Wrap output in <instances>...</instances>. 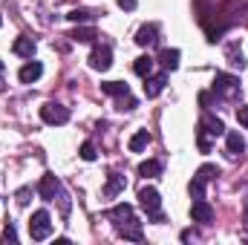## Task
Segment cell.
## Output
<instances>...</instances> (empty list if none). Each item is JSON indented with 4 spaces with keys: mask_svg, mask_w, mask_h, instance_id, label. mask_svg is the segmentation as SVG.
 Here are the masks:
<instances>
[{
    "mask_svg": "<svg viewBox=\"0 0 248 245\" xmlns=\"http://www.w3.org/2000/svg\"><path fill=\"white\" fill-rule=\"evenodd\" d=\"M222 133H225L222 119H217V116H202L199 130H196V144H199V150L208 153V150H211V138H217V136H222Z\"/></svg>",
    "mask_w": 248,
    "mask_h": 245,
    "instance_id": "1",
    "label": "cell"
},
{
    "mask_svg": "<svg viewBox=\"0 0 248 245\" xmlns=\"http://www.w3.org/2000/svg\"><path fill=\"white\" fill-rule=\"evenodd\" d=\"M139 205L147 211V219H153V222H162L165 216H162V196H159V190L156 187H141L139 190Z\"/></svg>",
    "mask_w": 248,
    "mask_h": 245,
    "instance_id": "2",
    "label": "cell"
},
{
    "mask_svg": "<svg viewBox=\"0 0 248 245\" xmlns=\"http://www.w3.org/2000/svg\"><path fill=\"white\" fill-rule=\"evenodd\" d=\"M52 234V216L46 214V211H35L32 214V219H29V237L32 240H46Z\"/></svg>",
    "mask_w": 248,
    "mask_h": 245,
    "instance_id": "3",
    "label": "cell"
},
{
    "mask_svg": "<svg viewBox=\"0 0 248 245\" xmlns=\"http://www.w3.org/2000/svg\"><path fill=\"white\" fill-rule=\"evenodd\" d=\"M214 92L222 95V98H237V95H240V78H237V75H228V72H217V78H214Z\"/></svg>",
    "mask_w": 248,
    "mask_h": 245,
    "instance_id": "4",
    "label": "cell"
},
{
    "mask_svg": "<svg viewBox=\"0 0 248 245\" xmlns=\"http://www.w3.org/2000/svg\"><path fill=\"white\" fill-rule=\"evenodd\" d=\"M41 119L46 124H66L69 122V110L63 104H58V101H46L41 107Z\"/></svg>",
    "mask_w": 248,
    "mask_h": 245,
    "instance_id": "5",
    "label": "cell"
},
{
    "mask_svg": "<svg viewBox=\"0 0 248 245\" xmlns=\"http://www.w3.org/2000/svg\"><path fill=\"white\" fill-rule=\"evenodd\" d=\"M38 193H41V199H46V202H55V196H61V179L55 176V173H44V179L38 184Z\"/></svg>",
    "mask_w": 248,
    "mask_h": 245,
    "instance_id": "6",
    "label": "cell"
},
{
    "mask_svg": "<svg viewBox=\"0 0 248 245\" xmlns=\"http://www.w3.org/2000/svg\"><path fill=\"white\" fill-rule=\"evenodd\" d=\"M116 231H119V237L130 240V243H141V240H144V234H141V222H139L136 216H130V219L119 222V225H116Z\"/></svg>",
    "mask_w": 248,
    "mask_h": 245,
    "instance_id": "7",
    "label": "cell"
},
{
    "mask_svg": "<svg viewBox=\"0 0 248 245\" xmlns=\"http://www.w3.org/2000/svg\"><path fill=\"white\" fill-rule=\"evenodd\" d=\"M190 219L199 222V225H211V222H214V208H211L205 199H193V205H190Z\"/></svg>",
    "mask_w": 248,
    "mask_h": 245,
    "instance_id": "8",
    "label": "cell"
},
{
    "mask_svg": "<svg viewBox=\"0 0 248 245\" xmlns=\"http://www.w3.org/2000/svg\"><path fill=\"white\" fill-rule=\"evenodd\" d=\"M90 66L93 69H98V72H104V69H110L113 66V49L104 44V46H95L93 49V55H90Z\"/></svg>",
    "mask_w": 248,
    "mask_h": 245,
    "instance_id": "9",
    "label": "cell"
},
{
    "mask_svg": "<svg viewBox=\"0 0 248 245\" xmlns=\"http://www.w3.org/2000/svg\"><path fill=\"white\" fill-rule=\"evenodd\" d=\"M246 138H243V133L240 130H231V133H225V150H228V156H243L246 153Z\"/></svg>",
    "mask_w": 248,
    "mask_h": 245,
    "instance_id": "10",
    "label": "cell"
},
{
    "mask_svg": "<svg viewBox=\"0 0 248 245\" xmlns=\"http://www.w3.org/2000/svg\"><path fill=\"white\" fill-rule=\"evenodd\" d=\"M41 75H44V66H41V61H32V58H29V63H23L20 72H17L20 84H35Z\"/></svg>",
    "mask_w": 248,
    "mask_h": 245,
    "instance_id": "11",
    "label": "cell"
},
{
    "mask_svg": "<svg viewBox=\"0 0 248 245\" xmlns=\"http://www.w3.org/2000/svg\"><path fill=\"white\" fill-rule=\"evenodd\" d=\"M165 84H168V75H147V78H144V95H147V98L162 95Z\"/></svg>",
    "mask_w": 248,
    "mask_h": 245,
    "instance_id": "12",
    "label": "cell"
},
{
    "mask_svg": "<svg viewBox=\"0 0 248 245\" xmlns=\"http://www.w3.org/2000/svg\"><path fill=\"white\" fill-rule=\"evenodd\" d=\"M156 35H159V26H156V23H147V26H141V29L136 32V44H139V46H150V44L159 41Z\"/></svg>",
    "mask_w": 248,
    "mask_h": 245,
    "instance_id": "13",
    "label": "cell"
},
{
    "mask_svg": "<svg viewBox=\"0 0 248 245\" xmlns=\"http://www.w3.org/2000/svg\"><path fill=\"white\" fill-rule=\"evenodd\" d=\"M101 92H107V95H113V98H127L130 95V87L124 84V81H107V84H101Z\"/></svg>",
    "mask_w": 248,
    "mask_h": 245,
    "instance_id": "14",
    "label": "cell"
},
{
    "mask_svg": "<svg viewBox=\"0 0 248 245\" xmlns=\"http://www.w3.org/2000/svg\"><path fill=\"white\" fill-rule=\"evenodd\" d=\"M179 58H182V52H179V49H162V52H159V63H162L168 72L179 69Z\"/></svg>",
    "mask_w": 248,
    "mask_h": 245,
    "instance_id": "15",
    "label": "cell"
},
{
    "mask_svg": "<svg viewBox=\"0 0 248 245\" xmlns=\"http://www.w3.org/2000/svg\"><path fill=\"white\" fill-rule=\"evenodd\" d=\"M124 176L122 173H110V179H107V184H104V196H107V199H113V196H119V193H122L124 190Z\"/></svg>",
    "mask_w": 248,
    "mask_h": 245,
    "instance_id": "16",
    "label": "cell"
},
{
    "mask_svg": "<svg viewBox=\"0 0 248 245\" xmlns=\"http://www.w3.org/2000/svg\"><path fill=\"white\" fill-rule=\"evenodd\" d=\"M69 38H72V41H78V44H93V41L98 38V32H95L93 26H75Z\"/></svg>",
    "mask_w": 248,
    "mask_h": 245,
    "instance_id": "17",
    "label": "cell"
},
{
    "mask_svg": "<svg viewBox=\"0 0 248 245\" xmlns=\"http://www.w3.org/2000/svg\"><path fill=\"white\" fill-rule=\"evenodd\" d=\"M12 49H15V55H20V58H32V55H35V41H32V38H17V41L12 44Z\"/></svg>",
    "mask_w": 248,
    "mask_h": 245,
    "instance_id": "18",
    "label": "cell"
},
{
    "mask_svg": "<svg viewBox=\"0 0 248 245\" xmlns=\"http://www.w3.org/2000/svg\"><path fill=\"white\" fill-rule=\"evenodd\" d=\"M162 173V162H156V159H147V162H141L139 165V176H159Z\"/></svg>",
    "mask_w": 248,
    "mask_h": 245,
    "instance_id": "19",
    "label": "cell"
},
{
    "mask_svg": "<svg viewBox=\"0 0 248 245\" xmlns=\"http://www.w3.org/2000/svg\"><path fill=\"white\" fill-rule=\"evenodd\" d=\"M133 72H136V75H141V78H147V75L153 72V58H150V55L136 58V63H133Z\"/></svg>",
    "mask_w": 248,
    "mask_h": 245,
    "instance_id": "20",
    "label": "cell"
},
{
    "mask_svg": "<svg viewBox=\"0 0 248 245\" xmlns=\"http://www.w3.org/2000/svg\"><path fill=\"white\" fill-rule=\"evenodd\" d=\"M147 144H150V133H147V130H139V133H136V136L130 138V150H133V153L144 150Z\"/></svg>",
    "mask_w": 248,
    "mask_h": 245,
    "instance_id": "21",
    "label": "cell"
},
{
    "mask_svg": "<svg viewBox=\"0 0 248 245\" xmlns=\"http://www.w3.org/2000/svg\"><path fill=\"white\" fill-rule=\"evenodd\" d=\"M219 176V168L217 165H202L199 170H196V179H202V182H211V179H217Z\"/></svg>",
    "mask_w": 248,
    "mask_h": 245,
    "instance_id": "22",
    "label": "cell"
},
{
    "mask_svg": "<svg viewBox=\"0 0 248 245\" xmlns=\"http://www.w3.org/2000/svg\"><path fill=\"white\" fill-rule=\"evenodd\" d=\"M187 190H190V196H193V199H205V182H202V179H196V176H193V182L187 184Z\"/></svg>",
    "mask_w": 248,
    "mask_h": 245,
    "instance_id": "23",
    "label": "cell"
},
{
    "mask_svg": "<svg viewBox=\"0 0 248 245\" xmlns=\"http://www.w3.org/2000/svg\"><path fill=\"white\" fill-rule=\"evenodd\" d=\"M66 17H69V20H72V23H87V20H90V17H93V15H90V12H87V9H72V12H69V15H66Z\"/></svg>",
    "mask_w": 248,
    "mask_h": 245,
    "instance_id": "24",
    "label": "cell"
},
{
    "mask_svg": "<svg viewBox=\"0 0 248 245\" xmlns=\"http://www.w3.org/2000/svg\"><path fill=\"white\" fill-rule=\"evenodd\" d=\"M95 156H98V153H95V144H93V141H84V144H81V159H84V162H95Z\"/></svg>",
    "mask_w": 248,
    "mask_h": 245,
    "instance_id": "25",
    "label": "cell"
},
{
    "mask_svg": "<svg viewBox=\"0 0 248 245\" xmlns=\"http://www.w3.org/2000/svg\"><path fill=\"white\" fill-rule=\"evenodd\" d=\"M228 61H231V66H237V69H243V66H246L243 52H237V49H228Z\"/></svg>",
    "mask_w": 248,
    "mask_h": 245,
    "instance_id": "26",
    "label": "cell"
},
{
    "mask_svg": "<svg viewBox=\"0 0 248 245\" xmlns=\"http://www.w3.org/2000/svg\"><path fill=\"white\" fill-rule=\"evenodd\" d=\"M29 196H32V187H20L17 193H15V199H17V205L23 208V205H29Z\"/></svg>",
    "mask_w": 248,
    "mask_h": 245,
    "instance_id": "27",
    "label": "cell"
},
{
    "mask_svg": "<svg viewBox=\"0 0 248 245\" xmlns=\"http://www.w3.org/2000/svg\"><path fill=\"white\" fill-rule=\"evenodd\" d=\"M3 243H17V231H15V225H12V222L3 228Z\"/></svg>",
    "mask_w": 248,
    "mask_h": 245,
    "instance_id": "28",
    "label": "cell"
},
{
    "mask_svg": "<svg viewBox=\"0 0 248 245\" xmlns=\"http://www.w3.org/2000/svg\"><path fill=\"white\" fill-rule=\"evenodd\" d=\"M237 119H240V124H243V127H248V104L237 110Z\"/></svg>",
    "mask_w": 248,
    "mask_h": 245,
    "instance_id": "29",
    "label": "cell"
},
{
    "mask_svg": "<svg viewBox=\"0 0 248 245\" xmlns=\"http://www.w3.org/2000/svg\"><path fill=\"white\" fill-rule=\"evenodd\" d=\"M136 3H139V0H119V6L127 9V12H133V9H136Z\"/></svg>",
    "mask_w": 248,
    "mask_h": 245,
    "instance_id": "30",
    "label": "cell"
},
{
    "mask_svg": "<svg viewBox=\"0 0 248 245\" xmlns=\"http://www.w3.org/2000/svg\"><path fill=\"white\" fill-rule=\"evenodd\" d=\"M243 222H246V228H248V202H246V216H243Z\"/></svg>",
    "mask_w": 248,
    "mask_h": 245,
    "instance_id": "31",
    "label": "cell"
},
{
    "mask_svg": "<svg viewBox=\"0 0 248 245\" xmlns=\"http://www.w3.org/2000/svg\"><path fill=\"white\" fill-rule=\"evenodd\" d=\"M3 69H6V66H3V61H0V75H3Z\"/></svg>",
    "mask_w": 248,
    "mask_h": 245,
    "instance_id": "32",
    "label": "cell"
},
{
    "mask_svg": "<svg viewBox=\"0 0 248 245\" xmlns=\"http://www.w3.org/2000/svg\"><path fill=\"white\" fill-rule=\"evenodd\" d=\"M0 26H3V15H0Z\"/></svg>",
    "mask_w": 248,
    "mask_h": 245,
    "instance_id": "33",
    "label": "cell"
}]
</instances>
